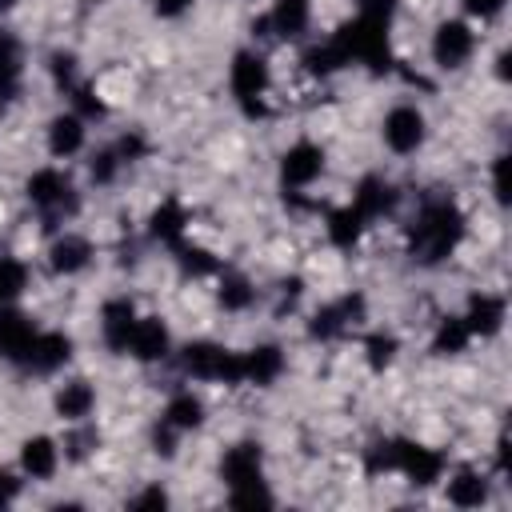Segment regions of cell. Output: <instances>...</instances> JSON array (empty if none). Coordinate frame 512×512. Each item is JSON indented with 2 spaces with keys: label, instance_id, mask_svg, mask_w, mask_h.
I'll list each match as a JSON object with an SVG mask.
<instances>
[{
  "label": "cell",
  "instance_id": "obj_1",
  "mask_svg": "<svg viewBox=\"0 0 512 512\" xmlns=\"http://www.w3.org/2000/svg\"><path fill=\"white\" fill-rule=\"evenodd\" d=\"M460 240H464V216H460V208L452 200H432V204H424V212L412 224L408 252L420 264H440V260H448L456 252Z\"/></svg>",
  "mask_w": 512,
  "mask_h": 512
},
{
  "label": "cell",
  "instance_id": "obj_2",
  "mask_svg": "<svg viewBox=\"0 0 512 512\" xmlns=\"http://www.w3.org/2000/svg\"><path fill=\"white\" fill-rule=\"evenodd\" d=\"M336 52L344 56V64L360 60L368 64L372 72H388L392 68V44H388V20H376V16H356L348 20L336 36H332Z\"/></svg>",
  "mask_w": 512,
  "mask_h": 512
},
{
  "label": "cell",
  "instance_id": "obj_3",
  "mask_svg": "<svg viewBox=\"0 0 512 512\" xmlns=\"http://www.w3.org/2000/svg\"><path fill=\"white\" fill-rule=\"evenodd\" d=\"M180 364L188 376L196 380H220V384H240L244 380V364H240V352H228L220 344H208V340H196L180 352Z\"/></svg>",
  "mask_w": 512,
  "mask_h": 512
},
{
  "label": "cell",
  "instance_id": "obj_4",
  "mask_svg": "<svg viewBox=\"0 0 512 512\" xmlns=\"http://www.w3.org/2000/svg\"><path fill=\"white\" fill-rule=\"evenodd\" d=\"M28 200L44 212V220H60V216H72L76 212V188L72 180L60 172V168H40L28 176Z\"/></svg>",
  "mask_w": 512,
  "mask_h": 512
},
{
  "label": "cell",
  "instance_id": "obj_5",
  "mask_svg": "<svg viewBox=\"0 0 512 512\" xmlns=\"http://www.w3.org/2000/svg\"><path fill=\"white\" fill-rule=\"evenodd\" d=\"M228 80H232V96L240 100V108H244L248 116H260V112H264V92H268V84H272L264 56H256V52H236Z\"/></svg>",
  "mask_w": 512,
  "mask_h": 512
},
{
  "label": "cell",
  "instance_id": "obj_6",
  "mask_svg": "<svg viewBox=\"0 0 512 512\" xmlns=\"http://www.w3.org/2000/svg\"><path fill=\"white\" fill-rule=\"evenodd\" d=\"M392 472L408 476L416 488H428V484L440 480L444 456L424 448V444H416V440H392Z\"/></svg>",
  "mask_w": 512,
  "mask_h": 512
},
{
  "label": "cell",
  "instance_id": "obj_7",
  "mask_svg": "<svg viewBox=\"0 0 512 512\" xmlns=\"http://www.w3.org/2000/svg\"><path fill=\"white\" fill-rule=\"evenodd\" d=\"M472 48H476V36H472V28L464 20H444L436 28V36H432V60L440 68H464Z\"/></svg>",
  "mask_w": 512,
  "mask_h": 512
},
{
  "label": "cell",
  "instance_id": "obj_8",
  "mask_svg": "<svg viewBox=\"0 0 512 512\" xmlns=\"http://www.w3.org/2000/svg\"><path fill=\"white\" fill-rule=\"evenodd\" d=\"M384 144H388L392 152H400V156L416 152V148L424 144V116H420V108L396 104V108L384 116Z\"/></svg>",
  "mask_w": 512,
  "mask_h": 512
},
{
  "label": "cell",
  "instance_id": "obj_9",
  "mask_svg": "<svg viewBox=\"0 0 512 512\" xmlns=\"http://www.w3.org/2000/svg\"><path fill=\"white\" fill-rule=\"evenodd\" d=\"M364 316V296H344L336 304H324L320 312H312L308 320V336L312 340H336L348 324H356Z\"/></svg>",
  "mask_w": 512,
  "mask_h": 512
},
{
  "label": "cell",
  "instance_id": "obj_10",
  "mask_svg": "<svg viewBox=\"0 0 512 512\" xmlns=\"http://www.w3.org/2000/svg\"><path fill=\"white\" fill-rule=\"evenodd\" d=\"M220 476L228 480V488H252L264 484V460H260V444H232L220 460Z\"/></svg>",
  "mask_w": 512,
  "mask_h": 512
},
{
  "label": "cell",
  "instance_id": "obj_11",
  "mask_svg": "<svg viewBox=\"0 0 512 512\" xmlns=\"http://www.w3.org/2000/svg\"><path fill=\"white\" fill-rule=\"evenodd\" d=\"M32 340H36L32 320H28L24 312H16V308H4V304H0V356H4V360L24 364V356H28Z\"/></svg>",
  "mask_w": 512,
  "mask_h": 512
},
{
  "label": "cell",
  "instance_id": "obj_12",
  "mask_svg": "<svg viewBox=\"0 0 512 512\" xmlns=\"http://www.w3.org/2000/svg\"><path fill=\"white\" fill-rule=\"evenodd\" d=\"M320 172H324V152H320L316 144H308V140L292 144V148L284 152V160H280V176H284V184H292V188L312 184Z\"/></svg>",
  "mask_w": 512,
  "mask_h": 512
},
{
  "label": "cell",
  "instance_id": "obj_13",
  "mask_svg": "<svg viewBox=\"0 0 512 512\" xmlns=\"http://www.w3.org/2000/svg\"><path fill=\"white\" fill-rule=\"evenodd\" d=\"M68 356H72V340H68L64 332H36V340H32V348H28V356H24V364H28L32 372L48 376V372L64 368Z\"/></svg>",
  "mask_w": 512,
  "mask_h": 512
},
{
  "label": "cell",
  "instance_id": "obj_14",
  "mask_svg": "<svg viewBox=\"0 0 512 512\" xmlns=\"http://www.w3.org/2000/svg\"><path fill=\"white\" fill-rule=\"evenodd\" d=\"M136 308L132 300H108L104 304V316H100V332H104V344L112 352H128V340H132V328H136Z\"/></svg>",
  "mask_w": 512,
  "mask_h": 512
},
{
  "label": "cell",
  "instance_id": "obj_15",
  "mask_svg": "<svg viewBox=\"0 0 512 512\" xmlns=\"http://www.w3.org/2000/svg\"><path fill=\"white\" fill-rule=\"evenodd\" d=\"M352 208H356L364 220H380V216H388V212L396 208V192H392V184H388L384 176H364L360 188H356Z\"/></svg>",
  "mask_w": 512,
  "mask_h": 512
},
{
  "label": "cell",
  "instance_id": "obj_16",
  "mask_svg": "<svg viewBox=\"0 0 512 512\" xmlns=\"http://www.w3.org/2000/svg\"><path fill=\"white\" fill-rule=\"evenodd\" d=\"M128 352H132L136 360H144V364L160 360V356L168 352V328H164V320H156V316H140L136 328H132Z\"/></svg>",
  "mask_w": 512,
  "mask_h": 512
},
{
  "label": "cell",
  "instance_id": "obj_17",
  "mask_svg": "<svg viewBox=\"0 0 512 512\" xmlns=\"http://www.w3.org/2000/svg\"><path fill=\"white\" fill-rule=\"evenodd\" d=\"M464 324H468L472 336H496L504 328V300L500 296H488V292H476L468 300Z\"/></svg>",
  "mask_w": 512,
  "mask_h": 512
},
{
  "label": "cell",
  "instance_id": "obj_18",
  "mask_svg": "<svg viewBox=\"0 0 512 512\" xmlns=\"http://www.w3.org/2000/svg\"><path fill=\"white\" fill-rule=\"evenodd\" d=\"M60 464V448L48 440V436H32L20 444V468L32 476V480H48Z\"/></svg>",
  "mask_w": 512,
  "mask_h": 512
},
{
  "label": "cell",
  "instance_id": "obj_19",
  "mask_svg": "<svg viewBox=\"0 0 512 512\" xmlns=\"http://www.w3.org/2000/svg\"><path fill=\"white\" fill-rule=\"evenodd\" d=\"M240 364H244V380L252 384H272L280 372H284V352L276 344H260L252 352H240Z\"/></svg>",
  "mask_w": 512,
  "mask_h": 512
},
{
  "label": "cell",
  "instance_id": "obj_20",
  "mask_svg": "<svg viewBox=\"0 0 512 512\" xmlns=\"http://www.w3.org/2000/svg\"><path fill=\"white\" fill-rule=\"evenodd\" d=\"M308 16H312V0H276L268 12V24L276 28V36L296 40L308 28Z\"/></svg>",
  "mask_w": 512,
  "mask_h": 512
},
{
  "label": "cell",
  "instance_id": "obj_21",
  "mask_svg": "<svg viewBox=\"0 0 512 512\" xmlns=\"http://www.w3.org/2000/svg\"><path fill=\"white\" fill-rule=\"evenodd\" d=\"M20 76H24V56L16 36L0 32V104H8L20 92Z\"/></svg>",
  "mask_w": 512,
  "mask_h": 512
},
{
  "label": "cell",
  "instance_id": "obj_22",
  "mask_svg": "<svg viewBox=\"0 0 512 512\" xmlns=\"http://www.w3.org/2000/svg\"><path fill=\"white\" fill-rule=\"evenodd\" d=\"M52 268L60 272V276H72V272H80L84 264H88V256H92V248H88V240L84 236H76V232H64L56 244H52Z\"/></svg>",
  "mask_w": 512,
  "mask_h": 512
},
{
  "label": "cell",
  "instance_id": "obj_23",
  "mask_svg": "<svg viewBox=\"0 0 512 512\" xmlns=\"http://www.w3.org/2000/svg\"><path fill=\"white\" fill-rule=\"evenodd\" d=\"M84 148V120L80 116H56L48 124V152L52 156H72Z\"/></svg>",
  "mask_w": 512,
  "mask_h": 512
},
{
  "label": "cell",
  "instance_id": "obj_24",
  "mask_svg": "<svg viewBox=\"0 0 512 512\" xmlns=\"http://www.w3.org/2000/svg\"><path fill=\"white\" fill-rule=\"evenodd\" d=\"M448 500H452L456 508H480V504L488 500V480H484L480 472H472V468H460V472L448 480Z\"/></svg>",
  "mask_w": 512,
  "mask_h": 512
},
{
  "label": "cell",
  "instance_id": "obj_25",
  "mask_svg": "<svg viewBox=\"0 0 512 512\" xmlns=\"http://www.w3.org/2000/svg\"><path fill=\"white\" fill-rule=\"evenodd\" d=\"M92 404H96V392H92L88 380H68V384L56 392V412H60L64 420H84V416L92 412Z\"/></svg>",
  "mask_w": 512,
  "mask_h": 512
},
{
  "label": "cell",
  "instance_id": "obj_26",
  "mask_svg": "<svg viewBox=\"0 0 512 512\" xmlns=\"http://www.w3.org/2000/svg\"><path fill=\"white\" fill-rule=\"evenodd\" d=\"M164 424L176 428V432H192V428L204 424V404L192 392H176L168 400V408H164Z\"/></svg>",
  "mask_w": 512,
  "mask_h": 512
},
{
  "label": "cell",
  "instance_id": "obj_27",
  "mask_svg": "<svg viewBox=\"0 0 512 512\" xmlns=\"http://www.w3.org/2000/svg\"><path fill=\"white\" fill-rule=\"evenodd\" d=\"M184 224H188V212H184L176 200H164V204L152 212L148 232H152L156 240H164V244H176V240H180V232H184Z\"/></svg>",
  "mask_w": 512,
  "mask_h": 512
},
{
  "label": "cell",
  "instance_id": "obj_28",
  "mask_svg": "<svg viewBox=\"0 0 512 512\" xmlns=\"http://www.w3.org/2000/svg\"><path fill=\"white\" fill-rule=\"evenodd\" d=\"M364 216L348 204V208H336L332 216H328V240L336 244V248H352L356 240H360V232H364Z\"/></svg>",
  "mask_w": 512,
  "mask_h": 512
},
{
  "label": "cell",
  "instance_id": "obj_29",
  "mask_svg": "<svg viewBox=\"0 0 512 512\" xmlns=\"http://www.w3.org/2000/svg\"><path fill=\"white\" fill-rule=\"evenodd\" d=\"M468 340H472V332H468L464 316H444L440 328H436V336H432V352L436 356H456V352L468 348Z\"/></svg>",
  "mask_w": 512,
  "mask_h": 512
},
{
  "label": "cell",
  "instance_id": "obj_30",
  "mask_svg": "<svg viewBox=\"0 0 512 512\" xmlns=\"http://www.w3.org/2000/svg\"><path fill=\"white\" fill-rule=\"evenodd\" d=\"M216 296H220V304H224L228 312H240V308H248V304H252V296H256V292H252V284H248L244 276H236V272H232V276H224V280H220V292H216Z\"/></svg>",
  "mask_w": 512,
  "mask_h": 512
},
{
  "label": "cell",
  "instance_id": "obj_31",
  "mask_svg": "<svg viewBox=\"0 0 512 512\" xmlns=\"http://www.w3.org/2000/svg\"><path fill=\"white\" fill-rule=\"evenodd\" d=\"M396 336H388V332H372L368 340H364V352H368V368L372 372H384L392 360H396Z\"/></svg>",
  "mask_w": 512,
  "mask_h": 512
},
{
  "label": "cell",
  "instance_id": "obj_32",
  "mask_svg": "<svg viewBox=\"0 0 512 512\" xmlns=\"http://www.w3.org/2000/svg\"><path fill=\"white\" fill-rule=\"evenodd\" d=\"M304 68H308L312 76H328V72L344 68V56H340V52H336V44L328 40V44H316V48H308V52H304Z\"/></svg>",
  "mask_w": 512,
  "mask_h": 512
},
{
  "label": "cell",
  "instance_id": "obj_33",
  "mask_svg": "<svg viewBox=\"0 0 512 512\" xmlns=\"http://www.w3.org/2000/svg\"><path fill=\"white\" fill-rule=\"evenodd\" d=\"M24 264L20 260H0V304H8V300H16L20 292H24Z\"/></svg>",
  "mask_w": 512,
  "mask_h": 512
},
{
  "label": "cell",
  "instance_id": "obj_34",
  "mask_svg": "<svg viewBox=\"0 0 512 512\" xmlns=\"http://www.w3.org/2000/svg\"><path fill=\"white\" fill-rule=\"evenodd\" d=\"M180 252V268L184 272H192V276H208V272H216V256L212 252H204V248H176Z\"/></svg>",
  "mask_w": 512,
  "mask_h": 512
},
{
  "label": "cell",
  "instance_id": "obj_35",
  "mask_svg": "<svg viewBox=\"0 0 512 512\" xmlns=\"http://www.w3.org/2000/svg\"><path fill=\"white\" fill-rule=\"evenodd\" d=\"M232 508H272V492L264 484H252V488H232L228 496Z\"/></svg>",
  "mask_w": 512,
  "mask_h": 512
},
{
  "label": "cell",
  "instance_id": "obj_36",
  "mask_svg": "<svg viewBox=\"0 0 512 512\" xmlns=\"http://www.w3.org/2000/svg\"><path fill=\"white\" fill-rule=\"evenodd\" d=\"M116 168H120V156H116L112 148H104V152H96V156H92V180L108 184V180L116 176Z\"/></svg>",
  "mask_w": 512,
  "mask_h": 512
},
{
  "label": "cell",
  "instance_id": "obj_37",
  "mask_svg": "<svg viewBox=\"0 0 512 512\" xmlns=\"http://www.w3.org/2000/svg\"><path fill=\"white\" fill-rule=\"evenodd\" d=\"M492 192L500 204H508V156H496L492 164Z\"/></svg>",
  "mask_w": 512,
  "mask_h": 512
},
{
  "label": "cell",
  "instance_id": "obj_38",
  "mask_svg": "<svg viewBox=\"0 0 512 512\" xmlns=\"http://www.w3.org/2000/svg\"><path fill=\"white\" fill-rule=\"evenodd\" d=\"M396 4H400V0H356L360 16H376V20H392Z\"/></svg>",
  "mask_w": 512,
  "mask_h": 512
},
{
  "label": "cell",
  "instance_id": "obj_39",
  "mask_svg": "<svg viewBox=\"0 0 512 512\" xmlns=\"http://www.w3.org/2000/svg\"><path fill=\"white\" fill-rule=\"evenodd\" d=\"M76 108H80L84 116H104V104L92 96V88H76Z\"/></svg>",
  "mask_w": 512,
  "mask_h": 512
},
{
  "label": "cell",
  "instance_id": "obj_40",
  "mask_svg": "<svg viewBox=\"0 0 512 512\" xmlns=\"http://www.w3.org/2000/svg\"><path fill=\"white\" fill-rule=\"evenodd\" d=\"M464 8H468L472 16H480V20H492V16L504 8V0H464Z\"/></svg>",
  "mask_w": 512,
  "mask_h": 512
},
{
  "label": "cell",
  "instance_id": "obj_41",
  "mask_svg": "<svg viewBox=\"0 0 512 512\" xmlns=\"http://www.w3.org/2000/svg\"><path fill=\"white\" fill-rule=\"evenodd\" d=\"M72 64H76L72 56H64V52H56V56H52V76H56L60 84H72Z\"/></svg>",
  "mask_w": 512,
  "mask_h": 512
},
{
  "label": "cell",
  "instance_id": "obj_42",
  "mask_svg": "<svg viewBox=\"0 0 512 512\" xmlns=\"http://www.w3.org/2000/svg\"><path fill=\"white\" fill-rule=\"evenodd\" d=\"M16 496H20V480H16L12 472L0 468V504H12Z\"/></svg>",
  "mask_w": 512,
  "mask_h": 512
},
{
  "label": "cell",
  "instance_id": "obj_43",
  "mask_svg": "<svg viewBox=\"0 0 512 512\" xmlns=\"http://www.w3.org/2000/svg\"><path fill=\"white\" fill-rule=\"evenodd\" d=\"M132 504H136V508H164V504H168V496H164L160 488H148V492H140Z\"/></svg>",
  "mask_w": 512,
  "mask_h": 512
},
{
  "label": "cell",
  "instance_id": "obj_44",
  "mask_svg": "<svg viewBox=\"0 0 512 512\" xmlns=\"http://www.w3.org/2000/svg\"><path fill=\"white\" fill-rule=\"evenodd\" d=\"M188 4H192V0H152V8H156L160 16H180Z\"/></svg>",
  "mask_w": 512,
  "mask_h": 512
},
{
  "label": "cell",
  "instance_id": "obj_45",
  "mask_svg": "<svg viewBox=\"0 0 512 512\" xmlns=\"http://www.w3.org/2000/svg\"><path fill=\"white\" fill-rule=\"evenodd\" d=\"M508 60H512L508 52H500V56H496V72H500V80H508Z\"/></svg>",
  "mask_w": 512,
  "mask_h": 512
},
{
  "label": "cell",
  "instance_id": "obj_46",
  "mask_svg": "<svg viewBox=\"0 0 512 512\" xmlns=\"http://www.w3.org/2000/svg\"><path fill=\"white\" fill-rule=\"evenodd\" d=\"M8 8H16V0H0V12H8Z\"/></svg>",
  "mask_w": 512,
  "mask_h": 512
}]
</instances>
